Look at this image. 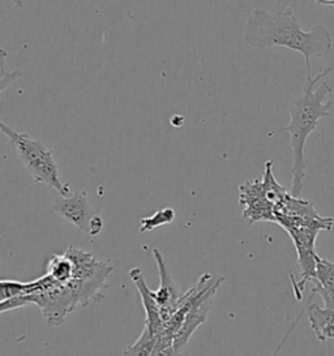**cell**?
Segmentation results:
<instances>
[{
    "label": "cell",
    "instance_id": "6da1fadb",
    "mask_svg": "<svg viewBox=\"0 0 334 356\" xmlns=\"http://www.w3.org/2000/svg\"><path fill=\"white\" fill-rule=\"evenodd\" d=\"M243 38L257 50L280 46L302 54L308 74H311V58H323L333 47L332 35L324 25L303 31L292 7L276 12L253 10L244 25Z\"/></svg>",
    "mask_w": 334,
    "mask_h": 356
},
{
    "label": "cell",
    "instance_id": "7a4b0ae2",
    "mask_svg": "<svg viewBox=\"0 0 334 356\" xmlns=\"http://www.w3.org/2000/svg\"><path fill=\"white\" fill-rule=\"evenodd\" d=\"M333 70L334 64L329 68H325L323 72H320L315 77H312V74H307L302 95L292 98L289 106L290 123L268 134V137H273L277 134H289L290 136V147L292 152V181L290 193L296 197H301L304 180L307 177V162L304 157L305 143L310 135L319 126V122L323 118H329L332 115L333 108L332 101L325 102L326 95L332 93V86L325 81L319 85L317 89H315V86Z\"/></svg>",
    "mask_w": 334,
    "mask_h": 356
},
{
    "label": "cell",
    "instance_id": "3957f363",
    "mask_svg": "<svg viewBox=\"0 0 334 356\" xmlns=\"http://www.w3.org/2000/svg\"><path fill=\"white\" fill-rule=\"evenodd\" d=\"M222 282L223 277L213 278L207 273L188 293H183L175 314L166 324V334L173 339L175 355L186 350L191 337L207 321Z\"/></svg>",
    "mask_w": 334,
    "mask_h": 356
},
{
    "label": "cell",
    "instance_id": "277c9868",
    "mask_svg": "<svg viewBox=\"0 0 334 356\" xmlns=\"http://www.w3.org/2000/svg\"><path fill=\"white\" fill-rule=\"evenodd\" d=\"M0 129L10 140L12 147H15L20 158L21 163L29 172L31 178L37 183L55 189L63 196H68L72 193L70 186L61 180L58 163L51 150L41 140L31 136L29 134L19 132L4 122L0 123Z\"/></svg>",
    "mask_w": 334,
    "mask_h": 356
},
{
    "label": "cell",
    "instance_id": "5b68a950",
    "mask_svg": "<svg viewBox=\"0 0 334 356\" xmlns=\"http://www.w3.org/2000/svg\"><path fill=\"white\" fill-rule=\"evenodd\" d=\"M129 277L135 283L136 289L140 293L141 302L145 309V326L150 334L156 339V348L153 355H175L173 339L166 334V324L162 318L159 307L153 296V291L146 286L144 275L140 268H132Z\"/></svg>",
    "mask_w": 334,
    "mask_h": 356
},
{
    "label": "cell",
    "instance_id": "8992f818",
    "mask_svg": "<svg viewBox=\"0 0 334 356\" xmlns=\"http://www.w3.org/2000/svg\"><path fill=\"white\" fill-rule=\"evenodd\" d=\"M285 231L292 238V243L295 245L296 254H298V266L301 269V280L299 282H295L292 280L294 293L298 300H301L303 291L305 287V283L312 282L316 277V266H317V253L315 251V244L320 229L308 227V226H292L287 227Z\"/></svg>",
    "mask_w": 334,
    "mask_h": 356
},
{
    "label": "cell",
    "instance_id": "52a82bcc",
    "mask_svg": "<svg viewBox=\"0 0 334 356\" xmlns=\"http://www.w3.org/2000/svg\"><path fill=\"white\" fill-rule=\"evenodd\" d=\"M239 202L244 207L243 217L250 225L256 222H276V207L268 199L262 178L240 186Z\"/></svg>",
    "mask_w": 334,
    "mask_h": 356
},
{
    "label": "cell",
    "instance_id": "ba28073f",
    "mask_svg": "<svg viewBox=\"0 0 334 356\" xmlns=\"http://www.w3.org/2000/svg\"><path fill=\"white\" fill-rule=\"evenodd\" d=\"M52 209L55 210L63 220L70 222L85 234H89L94 211L88 200V193L85 191H76L68 196L59 195L52 201Z\"/></svg>",
    "mask_w": 334,
    "mask_h": 356
},
{
    "label": "cell",
    "instance_id": "9c48e42d",
    "mask_svg": "<svg viewBox=\"0 0 334 356\" xmlns=\"http://www.w3.org/2000/svg\"><path fill=\"white\" fill-rule=\"evenodd\" d=\"M153 257L157 262V268L159 272V281H161L159 289L157 291H153V296L159 307L162 318L165 324H167L168 320L173 317V314H175L179 302L184 293H182L180 289L177 287L171 273L168 270L165 257L159 250L157 248L153 250Z\"/></svg>",
    "mask_w": 334,
    "mask_h": 356
},
{
    "label": "cell",
    "instance_id": "30bf717a",
    "mask_svg": "<svg viewBox=\"0 0 334 356\" xmlns=\"http://www.w3.org/2000/svg\"><path fill=\"white\" fill-rule=\"evenodd\" d=\"M307 317L320 342L334 341V309L326 307L321 308L316 303L308 304Z\"/></svg>",
    "mask_w": 334,
    "mask_h": 356
},
{
    "label": "cell",
    "instance_id": "8fae6325",
    "mask_svg": "<svg viewBox=\"0 0 334 356\" xmlns=\"http://www.w3.org/2000/svg\"><path fill=\"white\" fill-rule=\"evenodd\" d=\"M46 273L58 282H68L74 277V262L65 252L51 254L46 262Z\"/></svg>",
    "mask_w": 334,
    "mask_h": 356
},
{
    "label": "cell",
    "instance_id": "7c38bea8",
    "mask_svg": "<svg viewBox=\"0 0 334 356\" xmlns=\"http://www.w3.org/2000/svg\"><path fill=\"white\" fill-rule=\"evenodd\" d=\"M312 283V295L317 291L334 293V261H328V260L317 256L316 277Z\"/></svg>",
    "mask_w": 334,
    "mask_h": 356
},
{
    "label": "cell",
    "instance_id": "4fadbf2b",
    "mask_svg": "<svg viewBox=\"0 0 334 356\" xmlns=\"http://www.w3.org/2000/svg\"><path fill=\"white\" fill-rule=\"evenodd\" d=\"M42 287H43V277L35 280V281H31V282L3 280L1 281V300L10 299L13 296L38 293Z\"/></svg>",
    "mask_w": 334,
    "mask_h": 356
},
{
    "label": "cell",
    "instance_id": "5bb4252c",
    "mask_svg": "<svg viewBox=\"0 0 334 356\" xmlns=\"http://www.w3.org/2000/svg\"><path fill=\"white\" fill-rule=\"evenodd\" d=\"M175 220V211L173 208H164V209L158 210L152 217H146L143 218L140 222V232H150V231L156 230L161 226L170 225Z\"/></svg>",
    "mask_w": 334,
    "mask_h": 356
},
{
    "label": "cell",
    "instance_id": "9a60e30c",
    "mask_svg": "<svg viewBox=\"0 0 334 356\" xmlns=\"http://www.w3.org/2000/svg\"><path fill=\"white\" fill-rule=\"evenodd\" d=\"M156 348V339L150 332L144 327L140 338L134 345L128 347L125 351V355H153Z\"/></svg>",
    "mask_w": 334,
    "mask_h": 356
},
{
    "label": "cell",
    "instance_id": "2e32d148",
    "mask_svg": "<svg viewBox=\"0 0 334 356\" xmlns=\"http://www.w3.org/2000/svg\"><path fill=\"white\" fill-rule=\"evenodd\" d=\"M104 220L98 216V214H94L92 222H90V231H89V235L90 236H97L100 235L102 230H104Z\"/></svg>",
    "mask_w": 334,
    "mask_h": 356
},
{
    "label": "cell",
    "instance_id": "e0dca14e",
    "mask_svg": "<svg viewBox=\"0 0 334 356\" xmlns=\"http://www.w3.org/2000/svg\"><path fill=\"white\" fill-rule=\"evenodd\" d=\"M315 1H317V3L321 4V6H326L329 1H334V0H315Z\"/></svg>",
    "mask_w": 334,
    "mask_h": 356
},
{
    "label": "cell",
    "instance_id": "ac0fdd59",
    "mask_svg": "<svg viewBox=\"0 0 334 356\" xmlns=\"http://www.w3.org/2000/svg\"><path fill=\"white\" fill-rule=\"evenodd\" d=\"M326 6H333V7H334V1H329V3H328V4H326Z\"/></svg>",
    "mask_w": 334,
    "mask_h": 356
}]
</instances>
